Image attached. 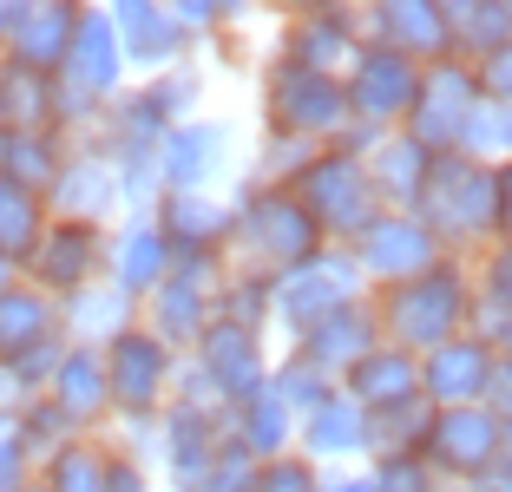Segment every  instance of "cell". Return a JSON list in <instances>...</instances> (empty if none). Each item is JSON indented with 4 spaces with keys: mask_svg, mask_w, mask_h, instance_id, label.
Here are the masks:
<instances>
[{
    "mask_svg": "<svg viewBox=\"0 0 512 492\" xmlns=\"http://www.w3.org/2000/svg\"><path fill=\"white\" fill-rule=\"evenodd\" d=\"M230 237H237V250H243V269H256V283H276V276L316 263V256L329 250L322 230L309 224V210H302L283 184L243 191V210L230 217Z\"/></svg>",
    "mask_w": 512,
    "mask_h": 492,
    "instance_id": "obj_1",
    "label": "cell"
},
{
    "mask_svg": "<svg viewBox=\"0 0 512 492\" xmlns=\"http://www.w3.org/2000/svg\"><path fill=\"white\" fill-rule=\"evenodd\" d=\"M467 322H473V289H467V276H460L453 263H440V269H427V276H414V283L388 289L381 342L401 348V355H414V348L434 355L440 342L467 335Z\"/></svg>",
    "mask_w": 512,
    "mask_h": 492,
    "instance_id": "obj_2",
    "label": "cell"
},
{
    "mask_svg": "<svg viewBox=\"0 0 512 492\" xmlns=\"http://www.w3.org/2000/svg\"><path fill=\"white\" fill-rule=\"evenodd\" d=\"M414 217L447 243H473L493 230V164H473L460 151H440L421 178V197H414Z\"/></svg>",
    "mask_w": 512,
    "mask_h": 492,
    "instance_id": "obj_3",
    "label": "cell"
},
{
    "mask_svg": "<svg viewBox=\"0 0 512 492\" xmlns=\"http://www.w3.org/2000/svg\"><path fill=\"white\" fill-rule=\"evenodd\" d=\"M283 191L309 210V224L322 230V243L329 237H362V230L375 224V191H368V171H362L355 151H316Z\"/></svg>",
    "mask_w": 512,
    "mask_h": 492,
    "instance_id": "obj_4",
    "label": "cell"
},
{
    "mask_svg": "<svg viewBox=\"0 0 512 492\" xmlns=\"http://www.w3.org/2000/svg\"><path fill=\"white\" fill-rule=\"evenodd\" d=\"M480 105V79L467 73V66L453 60H434L421 73V86H414V105H407V132L414 145L427 151V158H440V151H460V132H467V112Z\"/></svg>",
    "mask_w": 512,
    "mask_h": 492,
    "instance_id": "obj_5",
    "label": "cell"
},
{
    "mask_svg": "<svg viewBox=\"0 0 512 492\" xmlns=\"http://www.w3.org/2000/svg\"><path fill=\"white\" fill-rule=\"evenodd\" d=\"M447 256H440V237L414 217V210H375V224L355 237V269L362 276H381L388 289L414 283V276H427V269H440Z\"/></svg>",
    "mask_w": 512,
    "mask_h": 492,
    "instance_id": "obj_6",
    "label": "cell"
},
{
    "mask_svg": "<svg viewBox=\"0 0 512 492\" xmlns=\"http://www.w3.org/2000/svg\"><path fill=\"white\" fill-rule=\"evenodd\" d=\"M348 302H362V269H355V256H335V250H322L316 263H302L270 283V315H283L296 335L316 328L322 315L348 309Z\"/></svg>",
    "mask_w": 512,
    "mask_h": 492,
    "instance_id": "obj_7",
    "label": "cell"
},
{
    "mask_svg": "<svg viewBox=\"0 0 512 492\" xmlns=\"http://www.w3.org/2000/svg\"><path fill=\"white\" fill-rule=\"evenodd\" d=\"M270 125L283 138H302V145L342 132V125H348L342 79H335V73H302V66L283 60L270 73Z\"/></svg>",
    "mask_w": 512,
    "mask_h": 492,
    "instance_id": "obj_8",
    "label": "cell"
},
{
    "mask_svg": "<svg viewBox=\"0 0 512 492\" xmlns=\"http://www.w3.org/2000/svg\"><path fill=\"white\" fill-rule=\"evenodd\" d=\"M414 86H421V66H414V60H401V53H388V46H362V53L348 60V79H342L348 125L362 119L368 132H381V125L407 119Z\"/></svg>",
    "mask_w": 512,
    "mask_h": 492,
    "instance_id": "obj_9",
    "label": "cell"
},
{
    "mask_svg": "<svg viewBox=\"0 0 512 492\" xmlns=\"http://www.w3.org/2000/svg\"><path fill=\"white\" fill-rule=\"evenodd\" d=\"M217 309V256H178L171 276L151 289V335L158 342H197Z\"/></svg>",
    "mask_w": 512,
    "mask_h": 492,
    "instance_id": "obj_10",
    "label": "cell"
},
{
    "mask_svg": "<svg viewBox=\"0 0 512 492\" xmlns=\"http://www.w3.org/2000/svg\"><path fill=\"white\" fill-rule=\"evenodd\" d=\"M73 33H79V7H66V0H40V7H7L0 46H7V60H14V66H27V73H40V79H60L66 53H73Z\"/></svg>",
    "mask_w": 512,
    "mask_h": 492,
    "instance_id": "obj_11",
    "label": "cell"
},
{
    "mask_svg": "<svg viewBox=\"0 0 512 492\" xmlns=\"http://www.w3.org/2000/svg\"><path fill=\"white\" fill-rule=\"evenodd\" d=\"M99 224H46L33 256L20 263V283H33L40 296H79L99 269Z\"/></svg>",
    "mask_w": 512,
    "mask_h": 492,
    "instance_id": "obj_12",
    "label": "cell"
},
{
    "mask_svg": "<svg viewBox=\"0 0 512 492\" xmlns=\"http://www.w3.org/2000/svg\"><path fill=\"white\" fill-rule=\"evenodd\" d=\"M99 355H106L112 407H125V414H151L158 394H165V381H171V348L158 342L151 328H125V335H112Z\"/></svg>",
    "mask_w": 512,
    "mask_h": 492,
    "instance_id": "obj_13",
    "label": "cell"
},
{
    "mask_svg": "<svg viewBox=\"0 0 512 492\" xmlns=\"http://www.w3.org/2000/svg\"><path fill=\"white\" fill-rule=\"evenodd\" d=\"M427 466L453 479H473L499 460V420L486 407H434V427H427V447H421Z\"/></svg>",
    "mask_w": 512,
    "mask_h": 492,
    "instance_id": "obj_14",
    "label": "cell"
},
{
    "mask_svg": "<svg viewBox=\"0 0 512 492\" xmlns=\"http://www.w3.org/2000/svg\"><path fill=\"white\" fill-rule=\"evenodd\" d=\"M197 374L211 381V394H224L230 407L250 401L270 368H263V342H256V328H237V322H211L197 335Z\"/></svg>",
    "mask_w": 512,
    "mask_h": 492,
    "instance_id": "obj_15",
    "label": "cell"
},
{
    "mask_svg": "<svg viewBox=\"0 0 512 492\" xmlns=\"http://www.w3.org/2000/svg\"><path fill=\"white\" fill-rule=\"evenodd\" d=\"M493 342L480 335H453L440 342L434 355L421 361V394L427 407H480L486 401V381H493Z\"/></svg>",
    "mask_w": 512,
    "mask_h": 492,
    "instance_id": "obj_16",
    "label": "cell"
},
{
    "mask_svg": "<svg viewBox=\"0 0 512 492\" xmlns=\"http://www.w3.org/2000/svg\"><path fill=\"white\" fill-rule=\"evenodd\" d=\"M381 348V315L368 309V302H348V309L322 315L316 328H302L296 335V355L309 361V368H322L335 381V374H348L362 355H375Z\"/></svg>",
    "mask_w": 512,
    "mask_h": 492,
    "instance_id": "obj_17",
    "label": "cell"
},
{
    "mask_svg": "<svg viewBox=\"0 0 512 492\" xmlns=\"http://www.w3.org/2000/svg\"><path fill=\"white\" fill-rule=\"evenodd\" d=\"M46 204L60 210V224H99L112 204H119V171L99 151H79L60 164V178L46 184Z\"/></svg>",
    "mask_w": 512,
    "mask_h": 492,
    "instance_id": "obj_18",
    "label": "cell"
},
{
    "mask_svg": "<svg viewBox=\"0 0 512 492\" xmlns=\"http://www.w3.org/2000/svg\"><path fill=\"white\" fill-rule=\"evenodd\" d=\"M46 401L66 427H92V420H106L112 407V388H106V355L99 348H66L53 381H46Z\"/></svg>",
    "mask_w": 512,
    "mask_h": 492,
    "instance_id": "obj_19",
    "label": "cell"
},
{
    "mask_svg": "<svg viewBox=\"0 0 512 492\" xmlns=\"http://www.w3.org/2000/svg\"><path fill=\"white\" fill-rule=\"evenodd\" d=\"M158 178L171 184V197H197L224 164V125H171L158 138Z\"/></svg>",
    "mask_w": 512,
    "mask_h": 492,
    "instance_id": "obj_20",
    "label": "cell"
},
{
    "mask_svg": "<svg viewBox=\"0 0 512 492\" xmlns=\"http://www.w3.org/2000/svg\"><path fill=\"white\" fill-rule=\"evenodd\" d=\"M119 73H125V53H119V40H112V20L79 7V33H73V53H66V86L99 105V99L119 92Z\"/></svg>",
    "mask_w": 512,
    "mask_h": 492,
    "instance_id": "obj_21",
    "label": "cell"
},
{
    "mask_svg": "<svg viewBox=\"0 0 512 492\" xmlns=\"http://www.w3.org/2000/svg\"><path fill=\"white\" fill-rule=\"evenodd\" d=\"M368 27L381 33L375 46H388V53H401V60H453L447 53V20H440L434 0H394V7H375L368 14Z\"/></svg>",
    "mask_w": 512,
    "mask_h": 492,
    "instance_id": "obj_22",
    "label": "cell"
},
{
    "mask_svg": "<svg viewBox=\"0 0 512 492\" xmlns=\"http://www.w3.org/2000/svg\"><path fill=\"white\" fill-rule=\"evenodd\" d=\"M348 401L362 407V414H381V407L421 401V361L381 342L375 355H362L355 368H348Z\"/></svg>",
    "mask_w": 512,
    "mask_h": 492,
    "instance_id": "obj_23",
    "label": "cell"
},
{
    "mask_svg": "<svg viewBox=\"0 0 512 492\" xmlns=\"http://www.w3.org/2000/svg\"><path fill=\"white\" fill-rule=\"evenodd\" d=\"M112 40H119L125 60L138 66H171L184 53V33L171 20V7H151V0H132V7H112Z\"/></svg>",
    "mask_w": 512,
    "mask_h": 492,
    "instance_id": "obj_24",
    "label": "cell"
},
{
    "mask_svg": "<svg viewBox=\"0 0 512 492\" xmlns=\"http://www.w3.org/2000/svg\"><path fill=\"white\" fill-rule=\"evenodd\" d=\"M106 263H112V289H119V296H151V289L171 276V263H178V256L165 250L158 224H145V217H138V224L119 230V243H112Z\"/></svg>",
    "mask_w": 512,
    "mask_h": 492,
    "instance_id": "obj_25",
    "label": "cell"
},
{
    "mask_svg": "<svg viewBox=\"0 0 512 492\" xmlns=\"http://www.w3.org/2000/svg\"><path fill=\"white\" fill-rule=\"evenodd\" d=\"M427 164H434V158H427V151L414 145V138H381V145L362 158L375 204H388V210H414V197H421V178H427Z\"/></svg>",
    "mask_w": 512,
    "mask_h": 492,
    "instance_id": "obj_26",
    "label": "cell"
},
{
    "mask_svg": "<svg viewBox=\"0 0 512 492\" xmlns=\"http://www.w3.org/2000/svg\"><path fill=\"white\" fill-rule=\"evenodd\" d=\"M158 237L171 256H217V243L230 237V210L211 197H165V217H158Z\"/></svg>",
    "mask_w": 512,
    "mask_h": 492,
    "instance_id": "obj_27",
    "label": "cell"
},
{
    "mask_svg": "<svg viewBox=\"0 0 512 492\" xmlns=\"http://www.w3.org/2000/svg\"><path fill=\"white\" fill-rule=\"evenodd\" d=\"M211 460H217L211 414L171 407V414H165V466H171V479H178V492H197V479L211 473Z\"/></svg>",
    "mask_w": 512,
    "mask_h": 492,
    "instance_id": "obj_28",
    "label": "cell"
},
{
    "mask_svg": "<svg viewBox=\"0 0 512 492\" xmlns=\"http://www.w3.org/2000/svg\"><path fill=\"white\" fill-rule=\"evenodd\" d=\"M335 60H355V20L329 14V7L302 14L296 27H289V66H302V73H329Z\"/></svg>",
    "mask_w": 512,
    "mask_h": 492,
    "instance_id": "obj_29",
    "label": "cell"
},
{
    "mask_svg": "<svg viewBox=\"0 0 512 492\" xmlns=\"http://www.w3.org/2000/svg\"><path fill=\"white\" fill-rule=\"evenodd\" d=\"M427 427H434V407L407 401V407H381V414H362V447L381 460H421Z\"/></svg>",
    "mask_w": 512,
    "mask_h": 492,
    "instance_id": "obj_30",
    "label": "cell"
},
{
    "mask_svg": "<svg viewBox=\"0 0 512 492\" xmlns=\"http://www.w3.org/2000/svg\"><path fill=\"white\" fill-rule=\"evenodd\" d=\"M46 335H60L53 302H46L33 283L0 289V361H14V355H27V348H40Z\"/></svg>",
    "mask_w": 512,
    "mask_h": 492,
    "instance_id": "obj_31",
    "label": "cell"
},
{
    "mask_svg": "<svg viewBox=\"0 0 512 492\" xmlns=\"http://www.w3.org/2000/svg\"><path fill=\"white\" fill-rule=\"evenodd\" d=\"M0 132H53V79L0 60Z\"/></svg>",
    "mask_w": 512,
    "mask_h": 492,
    "instance_id": "obj_32",
    "label": "cell"
},
{
    "mask_svg": "<svg viewBox=\"0 0 512 492\" xmlns=\"http://www.w3.org/2000/svg\"><path fill=\"white\" fill-rule=\"evenodd\" d=\"M60 138L53 132H0V178L20 184V191L46 197V184L60 178Z\"/></svg>",
    "mask_w": 512,
    "mask_h": 492,
    "instance_id": "obj_33",
    "label": "cell"
},
{
    "mask_svg": "<svg viewBox=\"0 0 512 492\" xmlns=\"http://www.w3.org/2000/svg\"><path fill=\"white\" fill-rule=\"evenodd\" d=\"M440 20H447V53L460 46V53L486 60L512 40V7H499V0H460V7H440Z\"/></svg>",
    "mask_w": 512,
    "mask_h": 492,
    "instance_id": "obj_34",
    "label": "cell"
},
{
    "mask_svg": "<svg viewBox=\"0 0 512 492\" xmlns=\"http://www.w3.org/2000/svg\"><path fill=\"white\" fill-rule=\"evenodd\" d=\"M230 440H237L250 460H283V447H289V407L270 394V381H263L250 401H237V427H230Z\"/></svg>",
    "mask_w": 512,
    "mask_h": 492,
    "instance_id": "obj_35",
    "label": "cell"
},
{
    "mask_svg": "<svg viewBox=\"0 0 512 492\" xmlns=\"http://www.w3.org/2000/svg\"><path fill=\"white\" fill-rule=\"evenodd\" d=\"M355 447H362V407L348 394H329L316 414H302V453L309 460H342Z\"/></svg>",
    "mask_w": 512,
    "mask_h": 492,
    "instance_id": "obj_36",
    "label": "cell"
},
{
    "mask_svg": "<svg viewBox=\"0 0 512 492\" xmlns=\"http://www.w3.org/2000/svg\"><path fill=\"white\" fill-rule=\"evenodd\" d=\"M40 230H46V197L0 178V256L20 269L33 256V243H40Z\"/></svg>",
    "mask_w": 512,
    "mask_h": 492,
    "instance_id": "obj_37",
    "label": "cell"
},
{
    "mask_svg": "<svg viewBox=\"0 0 512 492\" xmlns=\"http://www.w3.org/2000/svg\"><path fill=\"white\" fill-rule=\"evenodd\" d=\"M106 466H112V453L86 447V440H66V447L46 460L40 492H106Z\"/></svg>",
    "mask_w": 512,
    "mask_h": 492,
    "instance_id": "obj_38",
    "label": "cell"
},
{
    "mask_svg": "<svg viewBox=\"0 0 512 492\" xmlns=\"http://www.w3.org/2000/svg\"><path fill=\"white\" fill-rule=\"evenodd\" d=\"M499 151H512V99H480L467 112V132H460V158L486 164Z\"/></svg>",
    "mask_w": 512,
    "mask_h": 492,
    "instance_id": "obj_39",
    "label": "cell"
},
{
    "mask_svg": "<svg viewBox=\"0 0 512 492\" xmlns=\"http://www.w3.org/2000/svg\"><path fill=\"white\" fill-rule=\"evenodd\" d=\"M270 394L289 407V414H316L335 388H329V374H322V368H309V361L296 355V361H283V368L270 374Z\"/></svg>",
    "mask_w": 512,
    "mask_h": 492,
    "instance_id": "obj_40",
    "label": "cell"
},
{
    "mask_svg": "<svg viewBox=\"0 0 512 492\" xmlns=\"http://www.w3.org/2000/svg\"><path fill=\"white\" fill-rule=\"evenodd\" d=\"M480 322L486 335L499 342V328L512 322V243H499L493 256H486V289H480ZM480 335V342H486Z\"/></svg>",
    "mask_w": 512,
    "mask_h": 492,
    "instance_id": "obj_41",
    "label": "cell"
},
{
    "mask_svg": "<svg viewBox=\"0 0 512 492\" xmlns=\"http://www.w3.org/2000/svg\"><path fill=\"white\" fill-rule=\"evenodd\" d=\"M256 466H263V460H250L237 440H224L217 460H211V473L197 479V492H256Z\"/></svg>",
    "mask_w": 512,
    "mask_h": 492,
    "instance_id": "obj_42",
    "label": "cell"
},
{
    "mask_svg": "<svg viewBox=\"0 0 512 492\" xmlns=\"http://www.w3.org/2000/svg\"><path fill=\"white\" fill-rule=\"evenodd\" d=\"M217 322H237V328H256L270 315V283H256V276H237L230 289H217Z\"/></svg>",
    "mask_w": 512,
    "mask_h": 492,
    "instance_id": "obj_43",
    "label": "cell"
},
{
    "mask_svg": "<svg viewBox=\"0 0 512 492\" xmlns=\"http://www.w3.org/2000/svg\"><path fill=\"white\" fill-rule=\"evenodd\" d=\"M27 447H20V420H14V407H0V492H27L33 479H27Z\"/></svg>",
    "mask_w": 512,
    "mask_h": 492,
    "instance_id": "obj_44",
    "label": "cell"
},
{
    "mask_svg": "<svg viewBox=\"0 0 512 492\" xmlns=\"http://www.w3.org/2000/svg\"><path fill=\"white\" fill-rule=\"evenodd\" d=\"M368 486L375 492H440V479H434L427 460H381L375 473H368Z\"/></svg>",
    "mask_w": 512,
    "mask_h": 492,
    "instance_id": "obj_45",
    "label": "cell"
},
{
    "mask_svg": "<svg viewBox=\"0 0 512 492\" xmlns=\"http://www.w3.org/2000/svg\"><path fill=\"white\" fill-rule=\"evenodd\" d=\"M256 492H316V466L296 460V453H283V460L256 466Z\"/></svg>",
    "mask_w": 512,
    "mask_h": 492,
    "instance_id": "obj_46",
    "label": "cell"
},
{
    "mask_svg": "<svg viewBox=\"0 0 512 492\" xmlns=\"http://www.w3.org/2000/svg\"><path fill=\"white\" fill-rule=\"evenodd\" d=\"M191 92H197V73H171V79H158V86H151V105H158L165 119H178L184 105H191Z\"/></svg>",
    "mask_w": 512,
    "mask_h": 492,
    "instance_id": "obj_47",
    "label": "cell"
},
{
    "mask_svg": "<svg viewBox=\"0 0 512 492\" xmlns=\"http://www.w3.org/2000/svg\"><path fill=\"white\" fill-rule=\"evenodd\" d=\"M473 79H480V86L493 92V99H512V40L499 46V53H486V60H480V73H473Z\"/></svg>",
    "mask_w": 512,
    "mask_h": 492,
    "instance_id": "obj_48",
    "label": "cell"
},
{
    "mask_svg": "<svg viewBox=\"0 0 512 492\" xmlns=\"http://www.w3.org/2000/svg\"><path fill=\"white\" fill-rule=\"evenodd\" d=\"M493 230H506V243H512V158L493 171Z\"/></svg>",
    "mask_w": 512,
    "mask_h": 492,
    "instance_id": "obj_49",
    "label": "cell"
},
{
    "mask_svg": "<svg viewBox=\"0 0 512 492\" xmlns=\"http://www.w3.org/2000/svg\"><path fill=\"white\" fill-rule=\"evenodd\" d=\"M486 394H493V407H486V414H493V420H512V361H506V355L493 361V381H486Z\"/></svg>",
    "mask_w": 512,
    "mask_h": 492,
    "instance_id": "obj_50",
    "label": "cell"
},
{
    "mask_svg": "<svg viewBox=\"0 0 512 492\" xmlns=\"http://www.w3.org/2000/svg\"><path fill=\"white\" fill-rule=\"evenodd\" d=\"M106 492H151L145 466H138V460H119V453H112V466H106Z\"/></svg>",
    "mask_w": 512,
    "mask_h": 492,
    "instance_id": "obj_51",
    "label": "cell"
},
{
    "mask_svg": "<svg viewBox=\"0 0 512 492\" xmlns=\"http://www.w3.org/2000/svg\"><path fill=\"white\" fill-rule=\"evenodd\" d=\"M467 492H512V460H493L486 473H473Z\"/></svg>",
    "mask_w": 512,
    "mask_h": 492,
    "instance_id": "obj_52",
    "label": "cell"
},
{
    "mask_svg": "<svg viewBox=\"0 0 512 492\" xmlns=\"http://www.w3.org/2000/svg\"><path fill=\"white\" fill-rule=\"evenodd\" d=\"M316 492H375V486H368V473H342V479H329V486H316Z\"/></svg>",
    "mask_w": 512,
    "mask_h": 492,
    "instance_id": "obj_53",
    "label": "cell"
},
{
    "mask_svg": "<svg viewBox=\"0 0 512 492\" xmlns=\"http://www.w3.org/2000/svg\"><path fill=\"white\" fill-rule=\"evenodd\" d=\"M499 460H512V420H499Z\"/></svg>",
    "mask_w": 512,
    "mask_h": 492,
    "instance_id": "obj_54",
    "label": "cell"
},
{
    "mask_svg": "<svg viewBox=\"0 0 512 492\" xmlns=\"http://www.w3.org/2000/svg\"><path fill=\"white\" fill-rule=\"evenodd\" d=\"M493 355H506V361H512V322L499 328V348H493Z\"/></svg>",
    "mask_w": 512,
    "mask_h": 492,
    "instance_id": "obj_55",
    "label": "cell"
},
{
    "mask_svg": "<svg viewBox=\"0 0 512 492\" xmlns=\"http://www.w3.org/2000/svg\"><path fill=\"white\" fill-rule=\"evenodd\" d=\"M440 492H467V486H440Z\"/></svg>",
    "mask_w": 512,
    "mask_h": 492,
    "instance_id": "obj_56",
    "label": "cell"
},
{
    "mask_svg": "<svg viewBox=\"0 0 512 492\" xmlns=\"http://www.w3.org/2000/svg\"><path fill=\"white\" fill-rule=\"evenodd\" d=\"M0 27H7V7H0Z\"/></svg>",
    "mask_w": 512,
    "mask_h": 492,
    "instance_id": "obj_57",
    "label": "cell"
},
{
    "mask_svg": "<svg viewBox=\"0 0 512 492\" xmlns=\"http://www.w3.org/2000/svg\"><path fill=\"white\" fill-rule=\"evenodd\" d=\"M27 492H40V486H27Z\"/></svg>",
    "mask_w": 512,
    "mask_h": 492,
    "instance_id": "obj_58",
    "label": "cell"
}]
</instances>
